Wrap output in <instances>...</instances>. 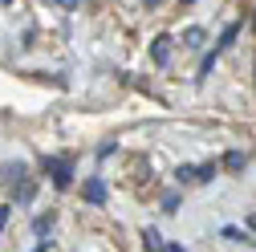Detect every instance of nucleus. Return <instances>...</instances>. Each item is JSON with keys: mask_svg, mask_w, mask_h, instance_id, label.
<instances>
[{"mask_svg": "<svg viewBox=\"0 0 256 252\" xmlns=\"http://www.w3.org/2000/svg\"><path fill=\"white\" fill-rule=\"evenodd\" d=\"M45 167H49V175H53V183H57V187H66V183H70V175H74V167H70L66 159H45Z\"/></svg>", "mask_w": 256, "mask_h": 252, "instance_id": "f257e3e1", "label": "nucleus"}, {"mask_svg": "<svg viewBox=\"0 0 256 252\" xmlns=\"http://www.w3.org/2000/svg\"><path fill=\"white\" fill-rule=\"evenodd\" d=\"M142 248H146V252H167V244H163V236H158L154 228H146V232H142Z\"/></svg>", "mask_w": 256, "mask_h": 252, "instance_id": "f03ea898", "label": "nucleus"}, {"mask_svg": "<svg viewBox=\"0 0 256 252\" xmlns=\"http://www.w3.org/2000/svg\"><path fill=\"white\" fill-rule=\"evenodd\" d=\"M86 200H90V204H106V187H102V179H90V183H86Z\"/></svg>", "mask_w": 256, "mask_h": 252, "instance_id": "7ed1b4c3", "label": "nucleus"}, {"mask_svg": "<svg viewBox=\"0 0 256 252\" xmlns=\"http://www.w3.org/2000/svg\"><path fill=\"white\" fill-rule=\"evenodd\" d=\"M236 33H240V24H228V28H224V33H220V41H216V53H224V49H228V45L236 41Z\"/></svg>", "mask_w": 256, "mask_h": 252, "instance_id": "20e7f679", "label": "nucleus"}, {"mask_svg": "<svg viewBox=\"0 0 256 252\" xmlns=\"http://www.w3.org/2000/svg\"><path fill=\"white\" fill-rule=\"evenodd\" d=\"M167 49H171V41H167V37H154V45H150V57L158 61V66L167 61Z\"/></svg>", "mask_w": 256, "mask_h": 252, "instance_id": "39448f33", "label": "nucleus"}, {"mask_svg": "<svg viewBox=\"0 0 256 252\" xmlns=\"http://www.w3.org/2000/svg\"><path fill=\"white\" fill-rule=\"evenodd\" d=\"M216 61H220V53L212 49V53H208V57L200 61V78H208V74H212V66H216Z\"/></svg>", "mask_w": 256, "mask_h": 252, "instance_id": "423d86ee", "label": "nucleus"}, {"mask_svg": "<svg viewBox=\"0 0 256 252\" xmlns=\"http://www.w3.org/2000/svg\"><path fill=\"white\" fill-rule=\"evenodd\" d=\"M212 175H216V167H212V163H200V167H196V183H208Z\"/></svg>", "mask_w": 256, "mask_h": 252, "instance_id": "0eeeda50", "label": "nucleus"}, {"mask_svg": "<svg viewBox=\"0 0 256 252\" xmlns=\"http://www.w3.org/2000/svg\"><path fill=\"white\" fill-rule=\"evenodd\" d=\"M183 41H187V45H204V28H187Z\"/></svg>", "mask_w": 256, "mask_h": 252, "instance_id": "6e6552de", "label": "nucleus"}, {"mask_svg": "<svg viewBox=\"0 0 256 252\" xmlns=\"http://www.w3.org/2000/svg\"><path fill=\"white\" fill-rule=\"evenodd\" d=\"M224 167H232V171H240V167H244V154H240V150H232L228 159H224Z\"/></svg>", "mask_w": 256, "mask_h": 252, "instance_id": "1a4fd4ad", "label": "nucleus"}, {"mask_svg": "<svg viewBox=\"0 0 256 252\" xmlns=\"http://www.w3.org/2000/svg\"><path fill=\"white\" fill-rule=\"evenodd\" d=\"M8 212L12 208H0V232H4V224H8Z\"/></svg>", "mask_w": 256, "mask_h": 252, "instance_id": "9d476101", "label": "nucleus"}, {"mask_svg": "<svg viewBox=\"0 0 256 252\" xmlns=\"http://www.w3.org/2000/svg\"><path fill=\"white\" fill-rule=\"evenodd\" d=\"M57 4H66V8H74V4H78V0H57Z\"/></svg>", "mask_w": 256, "mask_h": 252, "instance_id": "9b49d317", "label": "nucleus"}, {"mask_svg": "<svg viewBox=\"0 0 256 252\" xmlns=\"http://www.w3.org/2000/svg\"><path fill=\"white\" fill-rule=\"evenodd\" d=\"M167 252H187V248H175V244H171V248H167Z\"/></svg>", "mask_w": 256, "mask_h": 252, "instance_id": "f8f14e48", "label": "nucleus"}, {"mask_svg": "<svg viewBox=\"0 0 256 252\" xmlns=\"http://www.w3.org/2000/svg\"><path fill=\"white\" fill-rule=\"evenodd\" d=\"M146 4H150V8H154V4H163V0H146Z\"/></svg>", "mask_w": 256, "mask_h": 252, "instance_id": "ddd939ff", "label": "nucleus"}, {"mask_svg": "<svg viewBox=\"0 0 256 252\" xmlns=\"http://www.w3.org/2000/svg\"><path fill=\"white\" fill-rule=\"evenodd\" d=\"M252 24H256V12H252Z\"/></svg>", "mask_w": 256, "mask_h": 252, "instance_id": "4468645a", "label": "nucleus"}, {"mask_svg": "<svg viewBox=\"0 0 256 252\" xmlns=\"http://www.w3.org/2000/svg\"><path fill=\"white\" fill-rule=\"evenodd\" d=\"M4 4H8V0H4Z\"/></svg>", "mask_w": 256, "mask_h": 252, "instance_id": "2eb2a0df", "label": "nucleus"}]
</instances>
